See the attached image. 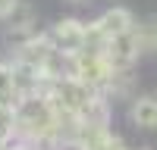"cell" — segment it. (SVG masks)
<instances>
[{
    "mask_svg": "<svg viewBox=\"0 0 157 150\" xmlns=\"http://www.w3.org/2000/svg\"><path fill=\"white\" fill-rule=\"evenodd\" d=\"M50 44H54L63 56H72L85 47V22L78 19H60L54 28H50Z\"/></svg>",
    "mask_w": 157,
    "mask_h": 150,
    "instance_id": "277c9868",
    "label": "cell"
},
{
    "mask_svg": "<svg viewBox=\"0 0 157 150\" xmlns=\"http://www.w3.org/2000/svg\"><path fill=\"white\" fill-rule=\"evenodd\" d=\"M145 150H148V147H145Z\"/></svg>",
    "mask_w": 157,
    "mask_h": 150,
    "instance_id": "7c38bea8",
    "label": "cell"
},
{
    "mask_svg": "<svg viewBox=\"0 0 157 150\" xmlns=\"http://www.w3.org/2000/svg\"><path fill=\"white\" fill-rule=\"evenodd\" d=\"M16 3H19V0H0V19H6L10 12L16 9Z\"/></svg>",
    "mask_w": 157,
    "mask_h": 150,
    "instance_id": "30bf717a",
    "label": "cell"
},
{
    "mask_svg": "<svg viewBox=\"0 0 157 150\" xmlns=\"http://www.w3.org/2000/svg\"><path fill=\"white\" fill-rule=\"evenodd\" d=\"M101 50H104V56H107V62H110L113 72H129V69L135 66L138 53H141V47H138V34H135V25H132L129 31H123V34L107 38Z\"/></svg>",
    "mask_w": 157,
    "mask_h": 150,
    "instance_id": "3957f363",
    "label": "cell"
},
{
    "mask_svg": "<svg viewBox=\"0 0 157 150\" xmlns=\"http://www.w3.org/2000/svg\"><path fill=\"white\" fill-rule=\"evenodd\" d=\"M98 22V28H101V34L104 38H113V34H123V31H129L135 25V19H132V12H129L126 6H113V9H107L101 19H94Z\"/></svg>",
    "mask_w": 157,
    "mask_h": 150,
    "instance_id": "8992f818",
    "label": "cell"
},
{
    "mask_svg": "<svg viewBox=\"0 0 157 150\" xmlns=\"http://www.w3.org/2000/svg\"><path fill=\"white\" fill-rule=\"evenodd\" d=\"M129 116H132V122L138 125V128H145V131H151V128H157V97H138V100H132V109H129Z\"/></svg>",
    "mask_w": 157,
    "mask_h": 150,
    "instance_id": "52a82bcc",
    "label": "cell"
},
{
    "mask_svg": "<svg viewBox=\"0 0 157 150\" xmlns=\"http://www.w3.org/2000/svg\"><path fill=\"white\" fill-rule=\"evenodd\" d=\"M72 3H78V0H72Z\"/></svg>",
    "mask_w": 157,
    "mask_h": 150,
    "instance_id": "8fae6325",
    "label": "cell"
},
{
    "mask_svg": "<svg viewBox=\"0 0 157 150\" xmlns=\"http://www.w3.org/2000/svg\"><path fill=\"white\" fill-rule=\"evenodd\" d=\"M75 141L82 150H126L123 147V138L113 134L107 125H94V128H78L75 131Z\"/></svg>",
    "mask_w": 157,
    "mask_h": 150,
    "instance_id": "5b68a950",
    "label": "cell"
},
{
    "mask_svg": "<svg viewBox=\"0 0 157 150\" xmlns=\"http://www.w3.org/2000/svg\"><path fill=\"white\" fill-rule=\"evenodd\" d=\"M0 103L16 106V84H13V66L0 62Z\"/></svg>",
    "mask_w": 157,
    "mask_h": 150,
    "instance_id": "9c48e42d",
    "label": "cell"
},
{
    "mask_svg": "<svg viewBox=\"0 0 157 150\" xmlns=\"http://www.w3.org/2000/svg\"><path fill=\"white\" fill-rule=\"evenodd\" d=\"M69 75L78 78L82 84H88L91 91H104L110 84V78H113V69H110L107 56H104V50L82 47L78 53L69 56Z\"/></svg>",
    "mask_w": 157,
    "mask_h": 150,
    "instance_id": "7a4b0ae2",
    "label": "cell"
},
{
    "mask_svg": "<svg viewBox=\"0 0 157 150\" xmlns=\"http://www.w3.org/2000/svg\"><path fill=\"white\" fill-rule=\"evenodd\" d=\"M16 128L35 144L57 141L60 138V116L54 103L47 100V94H29L16 100Z\"/></svg>",
    "mask_w": 157,
    "mask_h": 150,
    "instance_id": "6da1fadb",
    "label": "cell"
},
{
    "mask_svg": "<svg viewBox=\"0 0 157 150\" xmlns=\"http://www.w3.org/2000/svg\"><path fill=\"white\" fill-rule=\"evenodd\" d=\"M135 34H138V47L141 53H157V16L135 25Z\"/></svg>",
    "mask_w": 157,
    "mask_h": 150,
    "instance_id": "ba28073f",
    "label": "cell"
}]
</instances>
